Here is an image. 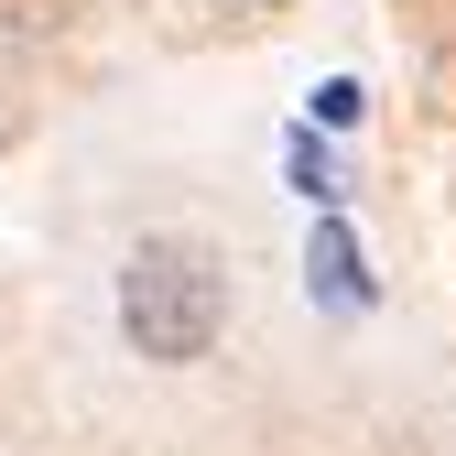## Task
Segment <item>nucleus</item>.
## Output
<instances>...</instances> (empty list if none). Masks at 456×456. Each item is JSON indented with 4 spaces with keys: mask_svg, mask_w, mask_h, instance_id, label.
<instances>
[{
    "mask_svg": "<svg viewBox=\"0 0 456 456\" xmlns=\"http://www.w3.org/2000/svg\"><path fill=\"white\" fill-rule=\"evenodd\" d=\"M228 326V261L207 240H142L120 261V337L152 370H196Z\"/></svg>",
    "mask_w": 456,
    "mask_h": 456,
    "instance_id": "1",
    "label": "nucleus"
},
{
    "mask_svg": "<svg viewBox=\"0 0 456 456\" xmlns=\"http://www.w3.org/2000/svg\"><path fill=\"white\" fill-rule=\"evenodd\" d=\"M250 12H282V0H250Z\"/></svg>",
    "mask_w": 456,
    "mask_h": 456,
    "instance_id": "2",
    "label": "nucleus"
}]
</instances>
